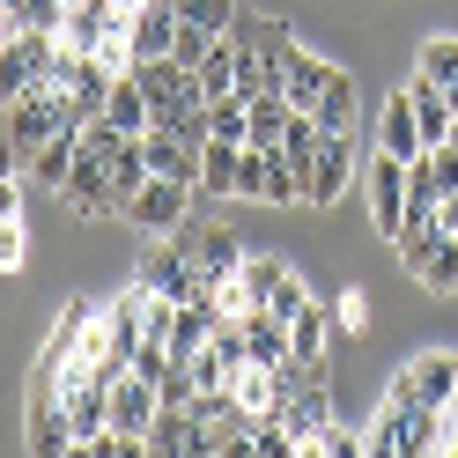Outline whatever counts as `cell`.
I'll return each instance as SVG.
<instances>
[{
  "mask_svg": "<svg viewBox=\"0 0 458 458\" xmlns=\"http://www.w3.org/2000/svg\"><path fill=\"white\" fill-rule=\"evenodd\" d=\"M326 326H333V318H326V303L310 296L296 318H289V348H296V362H310V369L326 362Z\"/></svg>",
  "mask_w": 458,
  "mask_h": 458,
  "instance_id": "obj_22",
  "label": "cell"
},
{
  "mask_svg": "<svg viewBox=\"0 0 458 458\" xmlns=\"http://www.w3.org/2000/svg\"><path fill=\"white\" fill-rule=\"evenodd\" d=\"M22 251H30V237H22V215H8V222H0V274L22 267Z\"/></svg>",
  "mask_w": 458,
  "mask_h": 458,
  "instance_id": "obj_29",
  "label": "cell"
},
{
  "mask_svg": "<svg viewBox=\"0 0 458 458\" xmlns=\"http://www.w3.org/2000/svg\"><path fill=\"white\" fill-rule=\"evenodd\" d=\"M192 89H199V104H215V97L237 89V38H215L208 45V60L192 67Z\"/></svg>",
  "mask_w": 458,
  "mask_h": 458,
  "instance_id": "obj_17",
  "label": "cell"
},
{
  "mask_svg": "<svg viewBox=\"0 0 458 458\" xmlns=\"http://www.w3.org/2000/svg\"><path fill=\"white\" fill-rule=\"evenodd\" d=\"M407 97H414L421 140H428V148H437V140L451 133V97H444V89H437V81H428V74H414V81H407Z\"/></svg>",
  "mask_w": 458,
  "mask_h": 458,
  "instance_id": "obj_21",
  "label": "cell"
},
{
  "mask_svg": "<svg viewBox=\"0 0 458 458\" xmlns=\"http://www.w3.org/2000/svg\"><path fill=\"white\" fill-rule=\"evenodd\" d=\"M52 60H60V30H22L0 45V104L30 97L38 81H52Z\"/></svg>",
  "mask_w": 458,
  "mask_h": 458,
  "instance_id": "obj_2",
  "label": "cell"
},
{
  "mask_svg": "<svg viewBox=\"0 0 458 458\" xmlns=\"http://www.w3.org/2000/svg\"><path fill=\"white\" fill-rule=\"evenodd\" d=\"M104 170H111V192H119V208H126V199L148 185V140H140V133H126L119 148L104 156Z\"/></svg>",
  "mask_w": 458,
  "mask_h": 458,
  "instance_id": "obj_18",
  "label": "cell"
},
{
  "mask_svg": "<svg viewBox=\"0 0 458 458\" xmlns=\"http://www.w3.org/2000/svg\"><path fill=\"white\" fill-rule=\"evenodd\" d=\"M333 74H340L333 60H318V52H303V45H296L289 60H281V97H289L296 111H310V104L326 97V81H333Z\"/></svg>",
  "mask_w": 458,
  "mask_h": 458,
  "instance_id": "obj_12",
  "label": "cell"
},
{
  "mask_svg": "<svg viewBox=\"0 0 458 458\" xmlns=\"http://www.w3.org/2000/svg\"><path fill=\"white\" fill-rule=\"evenodd\" d=\"M369 222H377L385 244L399 237V222H407V163H399L392 148L369 156Z\"/></svg>",
  "mask_w": 458,
  "mask_h": 458,
  "instance_id": "obj_7",
  "label": "cell"
},
{
  "mask_svg": "<svg viewBox=\"0 0 458 458\" xmlns=\"http://www.w3.org/2000/svg\"><path fill=\"white\" fill-rule=\"evenodd\" d=\"M414 74H428L437 89H451V81H458V38H428L421 60H414Z\"/></svg>",
  "mask_w": 458,
  "mask_h": 458,
  "instance_id": "obj_27",
  "label": "cell"
},
{
  "mask_svg": "<svg viewBox=\"0 0 458 458\" xmlns=\"http://www.w3.org/2000/svg\"><path fill=\"white\" fill-rule=\"evenodd\" d=\"M8 215H22V178H15V170L0 178V222H8Z\"/></svg>",
  "mask_w": 458,
  "mask_h": 458,
  "instance_id": "obj_31",
  "label": "cell"
},
{
  "mask_svg": "<svg viewBox=\"0 0 458 458\" xmlns=\"http://www.w3.org/2000/svg\"><path fill=\"white\" fill-rule=\"evenodd\" d=\"M208 30H192V22H178V52H170V60H185V67H199V60H208Z\"/></svg>",
  "mask_w": 458,
  "mask_h": 458,
  "instance_id": "obj_30",
  "label": "cell"
},
{
  "mask_svg": "<svg viewBox=\"0 0 458 458\" xmlns=\"http://www.w3.org/2000/svg\"><path fill=\"white\" fill-rule=\"evenodd\" d=\"M119 215L140 229V237H178L185 215H192V185L185 178H156V170H148V185H140Z\"/></svg>",
  "mask_w": 458,
  "mask_h": 458,
  "instance_id": "obj_3",
  "label": "cell"
},
{
  "mask_svg": "<svg viewBox=\"0 0 458 458\" xmlns=\"http://www.w3.org/2000/svg\"><path fill=\"white\" fill-rule=\"evenodd\" d=\"M303 451H318V458H355V451H369V437H355V428L326 421V428H310V437H303Z\"/></svg>",
  "mask_w": 458,
  "mask_h": 458,
  "instance_id": "obj_28",
  "label": "cell"
},
{
  "mask_svg": "<svg viewBox=\"0 0 458 458\" xmlns=\"http://www.w3.org/2000/svg\"><path fill=\"white\" fill-rule=\"evenodd\" d=\"M348 178H355V133H326L318 163H310V185H303V208H333Z\"/></svg>",
  "mask_w": 458,
  "mask_h": 458,
  "instance_id": "obj_9",
  "label": "cell"
},
{
  "mask_svg": "<svg viewBox=\"0 0 458 458\" xmlns=\"http://www.w3.org/2000/svg\"><path fill=\"white\" fill-rule=\"evenodd\" d=\"M451 421H458V385H451Z\"/></svg>",
  "mask_w": 458,
  "mask_h": 458,
  "instance_id": "obj_33",
  "label": "cell"
},
{
  "mask_svg": "<svg viewBox=\"0 0 458 458\" xmlns=\"http://www.w3.org/2000/svg\"><path fill=\"white\" fill-rule=\"evenodd\" d=\"M289 97H281V89H267V97H251V133L244 140H259V148H281V126H289Z\"/></svg>",
  "mask_w": 458,
  "mask_h": 458,
  "instance_id": "obj_24",
  "label": "cell"
},
{
  "mask_svg": "<svg viewBox=\"0 0 458 458\" xmlns=\"http://www.w3.org/2000/svg\"><path fill=\"white\" fill-rule=\"evenodd\" d=\"M185 259H192L199 274H208V281H222V274H237V267H244V244H237V229H222V222H208V229H192Z\"/></svg>",
  "mask_w": 458,
  "mask_h": 458,
  "instance_id": "obj_13",
  "label": "cell"
},
{
  "mask_svg": "<svg viewBox=\"0 0 458 458\" xmlns=\"http://www.w3.org/2000/svg\"><path fill=\"white\" fill-rule=\"evenodd\" d=\"M156 385L140 377V369H126L119 385H111V428H119V437H148V421H156Z\"/></svg>",
  "mask_w": 458,
  "mask_h": 458,
  "instance_id": "obj_10",
  "label": "cell"
},
{
  "mask_svg": "<svg viewBox=\"0 0 458 458\" xmlns=\"http://www.w3.org/2000/svg\"><path fill=\"white\" fill-rule=\"evenodd\" d=\"M8 170H22V156L8 148V140H0V178H8Z\"/></svg>",
  "mask_w": 458,
  "mask_h": 458,
  "instance_id": "obj_32",
  "label": "cell"
},
{
  "mask_svg": "<svg viewBox=\"0 0 458 458\" xmlns=\"http://www.w3.org/2000/svg\"><path fill=\"white\" fill-rule=\"evenodd\" d=\"M89 326H97V303H67V318H60V333L45 340V355H38V369L45 377H67V362L81 355V340H89ZM67 392V385H60Z\"/></svg>",
  "mask_w": 458,
  "mask_h": 458,
  "instance_id": "obj_11",
  "label": "cell"
},
{
  "mask_svg": "<svg viewBox=\"0 0 458 458\" xmlns=\"http://www.w3.org/2000/svg\"><path fill=\"white\" fill-rule=\"evenodd\" d=\"M178 22H192L208 38H229L237 30V0H178Z\"/></svg>",
  "mask_w": 458,
  "mask_h": 458,
  "instance_id": "obj_25",
  "label": "cell"
},
{
  "mask_svg": "<svg viewBox=\"0 0 458 458\" xmlns=\"http://www.w3.org/2000/svg\"><path fill=\"white\" fill-rule=\"evenodd\" d=\"M237 163H244V140H208V148H199L192 199H237Z\"/></svg>",
  "mask_w": 458,
  "mask_h": 458,
  "instance_id": "obj_14",
  "label": "cell"
},
{
  "mask_svg": "<svg viewBox=\"0 0 458 458\" xmlns=\"http://www.w3.org/2000/svg\"><path fill=\"white\" fill-rule=\"evenodd\" d=\"M399 259H407V274L421 281L428 296H451L458 289V237L437 222V229H421V237H407V244H392Z\"/></svg>",
  "mask_w": 458,
  "mask_h": 458,
  "instance_id": "obj_4",
  "label": "cell"
},
{
  "mask_svg": "<svg viewBox=\"0 0 458 458\" xmlns=\"http://www.w3.org/2000/svg\"><path fill=\"white\" fill-rule=\"evenodd\" d=\"M310 119H318V133H355V81H348V74H333V81H326V97L310 104Z\"/></svg>",
  "mask_w": 458,
  "mask_h": 458,
  "instance_id": "obj_23",
  "label": "cell"
},
{
  "mask_svg": "<svg viewBox=\"0 0 458 458\" xmlns=\"http://www.w3.org/2000/svg\"><path fill=\"white\" fill-rule=\"evenodd\" d=\"M451 385H458V355H414L385 399H399V407H451Z\"/></svg>",
  "mask_w": 458,
  "mask_h": 458,
  "instance_id": "obj_5",
  "label": "cell"
},
{
  "mask_svg": "<svg viewBox=\"0 0 458 458\" xmlns=\"http://www.w3.org/2000/svg\"><path fill=\"white\" fill-rule=\"evenodd\" d=\"M267 178H274V148L244 140V163H237V199H259V208H267Z\"/></svg>",
  "mask_w": 458,
  "mask_h": 458,
  "instance_id": "obj_26",
  "label": "cell"
},
{
  "mask_svg": "<svg viewBox=\"0 0 458 458\" xmlns=\"http://www.w3.org/2000/svg\"><path fill=\"white\" fill-rule=\"evenodd\" d=\"M104 119L119 133H148V89L133 74H111V97H104Z\"/></svg>",
  "mask_w": 458,
  "mask_h": 458,
  "instance_id": "obj_19",
  "label": "cell"
},
{
  "mask_svg": "<svg viewBox=\"0 0 458 458\" xmlns=\"http://www.w3.org/2000/svg\"><path fill=\"white\" fill-rule=\"evenodd\" d=\"M74 156H81V126H67V133H52V140H38V156L22 163V170H30V185H45V192H60V185H67V170H74Z\"/></svg>",
  "mask_w": 458,
  "mask_h": 458,
  "instance_id": "obj_16",
  "label": "cell"
},
{
  "mask_svg": "<svg viewBox=\"0 0 458 458\" xmlns=\"http://www.w3.org/2000/svg\"><path fill=\"white\" fill-rule=\"evenodd\" d=\"M67 126H89L74 111V97L67 89H52V81H38L30 97H15V104H0V140L30 163L38 156V140H52V133H67Z\"/></svg>",
  "mask_w": 458,
  "mask_h": 458,
  "instance_id": "obj_1",
  "label": "cell"
},
{
  "mask_svg": "<svg viewBox=\"0 0 458 458\" xmlns=\"http://www.w3.org/2000/svg\"><path fill=\"white\" fill-rule=\"evenodd\" d=\"M60 199H67V215H81V222L119 215V192H111V170H104V156H97V148H81V156H74V170H67Z\"/></svg>",
  "mask_w": 458,
  "mask_h": 458,
  "instance_id": "obj_6",
  "label": "cell"
},
{
  "mask_svg": "<svg viewBox=\"0 0 458 458\" xmlns=\"http://www.w3.org/2000/svg\"><path fill=\"white\" fill-rule=\"evenodd\" d=\"M377 148H392L399 163H414L428 140H421V119H414V97L407 89H392V104H385V119H377Z\"/></svg>",
  "mask_w": 458,
  "mask_h": 458,
  "instance_id": "obj_15",
  "label": "cell"
},
{
  "mask_svg": "<svg viewBox=\"0 0 458 458\" xmlns=\"http://www.w3.org/2000/svg\"><path fill=\"white\" fill-rule=\"evenodd\" d=\"M126 45H133V60H170L178 52V0H133Z\"/></svg>",
  "mask_w": 458,
  "mask_h": 458,
  "instance_id": "obj_8",
  "label": "cell"
},
{
  "mask_svg": "<svg viewBox=\"0 0 458 458\" xmlns=\"http://www.w3.org/2000/svg\"><path fill=\"white\" fill-rule=\"evenodd\" d=\"M318 148H326L318 119H310V111H289V126H281V156L296 163V178H303V185H310V163H318Z\"/></svg>",
  "mask_w": 458,
  "mask_h": 458,
  "instance_id": "obj_20",
  "label": "cell"
}]
</instances>
